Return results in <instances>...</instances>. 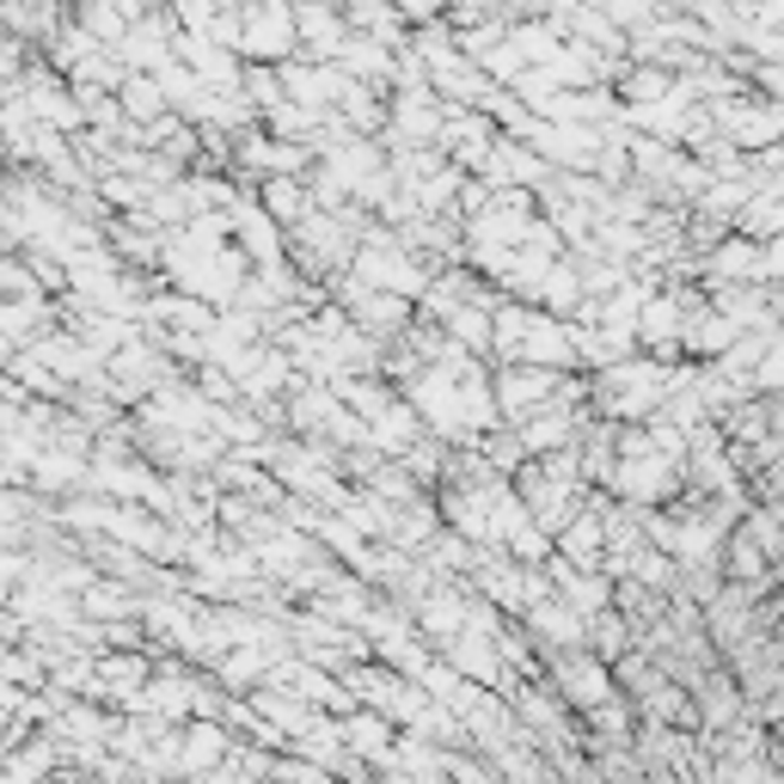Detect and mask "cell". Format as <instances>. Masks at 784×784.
I'll use <instances>...</instances> for the list:
<instances>
[{"instance_id":"obj_2","label":"cell","mask_w":784,"mask_h":784,"mask_svg":"<svg viewBox=\"0 0 784 784\" xmlns=\"http://www.w3.org/2000/svg\"><path fill=\"white\" fill-rule=\"evenodd\" d=\"M600 545H607V527H600L595 515H576V521H571V540H564V552H571L576 564H595Z\"/></svg>"},{"instance_id":"obj_6","label":"cell","mask_w":784,"mask_h":784,"mask_svg":"<svg viewBox=\"0 0 784 784\" xmlns=\"http://www.w3.org/2000/svg\"><path fill=\"white\" fill-rule=\"evenodd\" d=\"M215 754H221V730H190V742H185V766L197 772V766H209Z\"/></svg>"},{"instance_id":"obj_4","label":"cell","mask_w":784,"mask_h":784,"mask_svg":"<svg viewBox=\"0 0 784 784\" xmlns=\"http://www.w3.org/2000/svg\"><path fill=\"white\" fill-rule=\"evenodd\" d=\"M270 215H276V221H306V190L294 185V178H270Z\"/></svg>"},{"instance_id":"obj_3","label":"cell","mask_w":784,"mask_h":784,"mask_svg":"<svg viewBox=\"0 0 784 784\" xmlns=\"http://www.w3.org/2000/svg\"><path fill=\"white\" fill-rule=\"evenodd\" d=\"M558 675L571 680V699L576 704H600V699H607V675H600L595 662H564Z\"/></svg>"},{"instance_id":"obj_5","label":"cell","mask_w":784,"mask_h":784,"mask_svg":"<svg viewBox=\"0 0 784 784\" xmlns=\"http://www.w3.org/2000/svg\"><path fill=\"white\" fill-rule=\"evenodd\" d=\"M123 105H129V117H160L166 98H160V86H154V81H129V86H123Z\"/></svg>"},{"instance_id":"obj_1","label":"cell","mask_w":784,"mask_h":784,"mask_svg":"<svg viewBox=\"0 0 784 784\" xmlns=\"http://www.w3.org/2000/svg\"><path fill=\"white\" fill-rule=\"evenodd\" d=\"M552 386H558V374H533V368H515V374H503V411L509 417H527L533 405H552L558 399V393H552Z\"/></svg>"}]
</instances>
